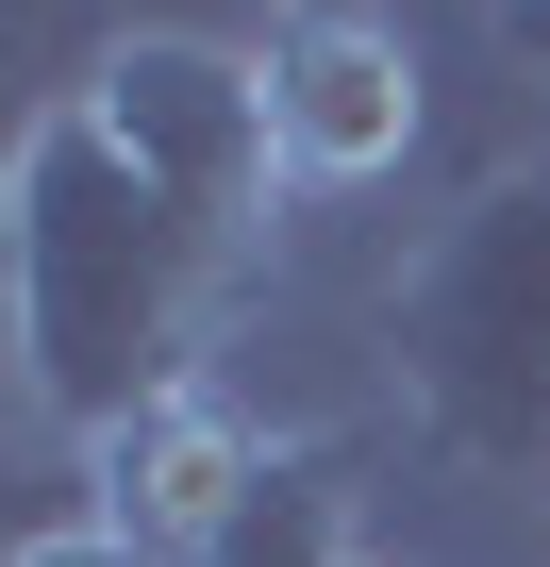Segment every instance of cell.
I'll return each mask as SVG.
<instances>
[{
  "label": "cell",
  "mask_w": 550,
  "mask_h": 567,
  "mask_svg": "<svg viewBox=\"0 0 550 567\" xmlns=\"http://www.w3.org/2000/svg\"><path fill=\"white\" fill-rule=\"evenodd\" d=\"M200 567H367V484L334 434H267L250 501L200 534Z\"/></svg>",
  "instance_id": "6"
},
{
  "label": "cell",
  "mask_w": 550,
  "mask_h": 567,
  "mask_svg": "<svg viewBox=\"0 0 550 567\" xmlns=\"http://www.w3.org/2000/svg\"><path fill=\"white\" fill-rule=\"evenodd\" d=\"M18 567H167V550H134V534H117V517H51V534H34V550H18Z\"/></svg>",
  "instance_id": "7"
},
{
  "label": "cell",
  "mask_w": 550,
  "mask_h": 567,
  "mask_svg": "<svg viewBox=\"0 0 550 567\" xmlns=\"http://www.w3.org/2000/svg\"><path fill=\"white\" fill-rule=\"evenodd\" d=\"M367 567H384V550H367Z\"/></svg>",
  "instance_id": "9"
},
{
  "label": "cell",
  "mask_w": 550,
  "mask_h": 567,
  "mask_svg": "<svg viewBox=\"0 0 550 567\" xmlns=\"http://www.w3.org/2000/svg\"><path fill=\"white\" fill-rule=\"evenodd\" d=\"M250 467H267V434H250V417H234L217 384H167L151 417H117V434L84 451V484H101L84 517H117L134 550H167V567H200V534H217V517L250 501Z\"/></svg>",
  "instance_id": "5"
},
{
  "label": "cell",
  "mask_w": 550,
  "mask_h": 567,
  "mask_svg": "<svg viewBox=\"0 0 550 567\" xmlns=\"http://www.w3.org/2000/svg\"><path fill=\"white\" fill-rule=\"evenodd\" d=\"M500 51H517V68H550V0H500Z\"/></svg>",
  "instance_id": "8"
},
{
  "label": "cell",
  "mask_w": 550,
  "mask_h": 567,
  "mask_svg": "<svg viewBox=\"0 0 550 567\" xmlns=\"http://www.w3.org/2000/svg\"><path fill=\"white\" fill-rule=\"evenodd\" d=\"M0 267H18V384L68 451H101L117 417H151L167 384H200L217 301L267 267L250 234H217L200 200H167L68 84L18 117V184H0Z\"/></svg>",
  "instance_id": "1"
},
{
  "label": "cell",
  "mask_w": 550,
  "mask_h": 567,
  "mask_svg": "<svg viewBox=\"0 0 550 567\" xmlns=\"http://www.w3.org/2000/svg\"><path fill=\"white\" fill-rule=\"evenodd\" d=\"M250 68H267V117H284L301 184H384L417 151V117H434L417 101V34L384 18V0H267Z\"/></svg>",
  "instance_id": "4"
},
{
  "label": "cell",
  "mask_w": 550,
  "mask_h": 567,
  "mask_svg": "<svg viewBox=\"0 0 550 567\" xmlns=\"http://www.w3.org/2000/svg\"><path fill=\"white\" fill-rule=\"evenodd\" d=\"M167 200H200L217 234H250L267 250V217H284V117H267V68H250V34H101V68L68 84Z\"/></svg>",
  "instance_id": "3"
},
{
  "label": "cell",
  "mask_w": 550,
  "mask_h": 567,
  "mask_svg": "<svg viewBox=\"0 0 550 567\" xmlns=\"http://www.w3.org/2000/svg\"><path fill=\"white\" fill-rule=\"evenodd\" d=\"M384 384L450 467H550V151H500L384 284Z\"/></svg>",
  "instance_id": "2"
}]
</instances>
